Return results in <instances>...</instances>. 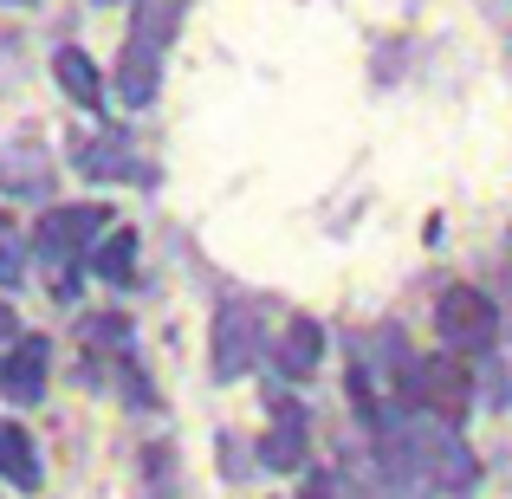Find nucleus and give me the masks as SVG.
Here are the masks:
<instances>
[{
  "label": "nucleus",
  "instance_id": "obj_1",
  "mask_svg": "<svg viewBox=\"0 0 512 499\" xmlns=\"http://www.w3.org/2000/svg\"><path fill=\"white\" fill-rule=\"evenodd\" d=\"M409 454H415V474L435 480L441 493H467V487L480 480L474 448H467V441L454 435V422H435V415L409 422Z\"/></svg>",
  "mask_w": 512,
  "mask_h": 499
},
{
  "label": "nucleus",
  "instance_id": "obj_2",
  "mask_svg": "<svg viewBox=\"0 0 512 499\" xmlns=\"http://www.w3.org/2000/svg\"><path fill=\"white\" fill-rule=\"evenodd\" d=\"M435 331L448 350H461V357H474V350H493V337H500V312H493L487 292L474 286H448L435 305Z\"/></svg>",
  "mask_w": 512,
  "mask_h": 499
},
{
  "label": "nucleus",
  "instance_id": "obj_3",
  "mask_svg": "<svg viewBox=\"0 0 512 499\" xmlns=\"http://www.w3.org/2000/svg\"><path fill=\"white\" fill-rule=\"evenodd\" d=\"M409 402H422V415H435V422H461L474 409V376H467V363H454V350L422 357L415 383H409Z\"/></svg>",
  "mask_w": 512,
  "mask_h": 499
},
{
  "label": "nucleus",
  "instance_id": "obj_4",
  "mask_svg": "<svg viewBox=\"0 0 512 499\" xmlns=\"http://www.w3.org/2000/svg\"><path fill=\"white\" fill-rule=\"evenodd\" d=\"M253 357H260V312L253 305H221L214 312V376L234 383V376H247Z\"/></svg>",
  "mask_w": 512,
  "mask_h": 499
},
{
  "label": "nucleus",
  "instance_id": "obj_5",
  "mask_svg": "<svg viewBox=\"0 0 512 499\" xmlns=\"http://www.w3.org/2000/svg\"><path fill=\"white\" fill-rule=\"evenodd\" d=\"M111 227V214L91 208V201H72V208H52L46 221H39V253L46 260H78V253L91 247V240Z\"/></svg>",
  "mask_w": 512,
  "mask_h": 499
},
{
  "label": "nucleus",
  "instance_id": "obj_6",
  "mask_svg": "<svg viewBox=\"0 0 512 499\" xmlns=\"http://www.w3.org/2000/svg\"><path fill=\"white\" fill-rule=\"evenodd\" d=\"M0 389H7V402H39L46 396V337H20V350L7 357V370H0Z\"/></svg>",
  "mask_w": 512,
  "mask_h": 499
},
{
  "label": "nucleus",
  "instance_id": "obj_7",
  "mask_svg": "<svg viewBox=\"0 0 512 499\" xmlns=\"http://www.w3.org/2000/svg\"><path fill=\"white\" fill-rule=\"evenodd\" d=\"M260 461L279 467V474L305 467V409H299V402H279V409H273V435L260 441Z\"/></svg>",
  "mask_w": 512,
  "mask_h": 499
},
{
  "label": "nucleus",
  "instance_id": "obj_8",
  "mask_svg": "<svg viewBox=\"0 0 512 499\" xmlns=\"http://www.w3.org/2000/svg\"><path fill=\"white\" fill-rule=\"evenodd\" d=\"M52 78H59V91L72 104H85V111H98V104H104V72L91 65V52L59 46V52H52Z\"/></svg>",
  "mask_w": 512,
  "mask_h": 499
},
{
  "label": "nucleus",
  "instance_id": "obj_9",
  "mask_svg": "<svg viewBox=\"0 0 512 499\" xmlns=\"http://www.w3.org/2000/svg\"><path fill=\"white\" fill-rule=\"evenodd\" d=\"M273 357H279V376H292V383H305V376L318 370V357H325V331H318V318H292Z\"/></svg>",
  "mask_w": 512,
  "mask_h": 499
},
{
  "label": "nucleus",
  "instance_id": "obj_10",
  "mask_svg": "<svg viewBox=\"0 0 512 499\" xmlns=\"http://www.w3.org/2000/svg\"><path fill=\"white\" fill-rule=\"evenodd\" d=\"M0 480H13V487H26V493L39 487V454H33V441H26V428L7 422V415H0Z\"/></svg>",
  "mask_w": 512,
  "mask_h": 499
},
{
  "label": "nucleus",
  "instance_id": "obj_11",
  "mask_svg": "<svg viewBox=\"0 0 512 499\" xmlns=\"http://www.w3.org/2000/svg\"><path fill=\"white\" fill-rule=\"evenodd\" d=\"M156 59H163L156 46H137V39L124 46V65H117V98L124 104H150L156 98Z\"/></svg>",
  "mask_w": 512,
  "mask_h": 499
},
{
  "label": "nucleus",
  "instance_id": "obj_12",
  "mask_svg": "<svg viewBox=\"0 0 512 499\" xmlns=\"http://www.w3.org/2000/svg\"><path fill=\"white\" fill-rule=\"evenodd\" d=\"M175 26H182V0H130V39L137 46H169Z\"/></svg>",
  "mask_w": 512,
  "mask_h": 499
},
{
  "label": "nucleus",
  "instance_id": "obj_13",
  "mask_svg": "<svg viewBox=\"0 0 512 499\" xmlns=\"http://www.w3.org/2000/svg\"><path fill=\"white\" fill-rule=\"evenodd\" d=\"M91 273L111 279V286H130V279H137V234L117 227L111 240H98V247H91Z\"/></svg>",
  "mask_w": 512,
  "mask_h": 499
},
{
  "label": "nucleus",
  "instance_id": "obj_14",
  "mask_svg": "<svg viewBox=\"0 0 512 499\" xmlns=\"http://www.w3.org/2000/svg\"><path fill=\"white\" fill-rule=\"evenodd\" d=\"M78 169H85V175H137L124 137H91V143H85V163H78Z\"/></svg>",
  "mask_w": 512,
  "mask_h": 499
},
{
  "label": "nucleus",
  "instance_id": "obj_15",
  "mask_svg": "<svg viewBox=\"0 0 512 499\" xmlns=\"http://www.w3.org/2000/svg\"><path fill=\"white\" fill-rule=\"evenodd\" d=\"M0 279H20V240H13V227H7V208H0Z\"/></svg>",
  "mask_w": 512,
  "mask_h": 499
},
{
  "label": "nucleus",
  "instance_id": "obj_16",
  "mask_svg": "<svg viewBox=\"0 0 512 499\" xmlns=\"http://www.w3.org/2000/svg\"><path fill=\"white\" fill-rule=\"evenodd\" d=\"M299 499H331V480H325V474H312V480L299 487Z\"/></svg>",
  "mask_w": 512,
  "mask_h": 499
},
{
  "label": "nucleus",
  "instance_id": "obj_17",
  "mask_svg": "<svg viewBox=\"0 0 512 499\" xmlns=\"http://www.w3.org/2000/svg\"><path fill=\"white\" fill-rule=\"evenodd\" d=\"M0 337H13V312H7V299H0Z\"/></svg>",
  "mask_w": 512,
  "mask_h": 499
},
{
  "label": "nucleus",
  "instance_id": "obj_18",
  "mask_svg": "<svg viewBox=\"0 0 512 499\" xmlns=\"http://www.w3.org/2000/svg\"><path fill=\"white\" fill-rule=\"evenodd\" d=\"M441 499H454V493H441Z\"/></svg>",
  "mask_w": 512,
  "mask_h": 499
}]
</instances>
